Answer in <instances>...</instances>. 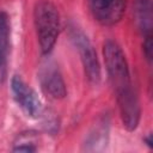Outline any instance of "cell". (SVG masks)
Listing matches in <instances>:
<instances>
[{
    "label": "cell",
    "mask_w": 153,
    "mask_h": 153,
    "mask_svg": "<svg viewBox=\"0 0 153 153\" xmlns=\"http://www.w3.org/2000/svg\"><path fill=\"white\" fill-rule=\"evenodd\" d=\"M117 103H118L120 114H121L123 126L129 131L135 130L139 126L140 116H141L140 103H139L136 93L133 92L130 94L120 97V98H117Z\"/></svg>",
    "instance_id": "8"
},
{
    "label": "cell",
    "mask_w": 153,
    "mask_h": 153,
    "mask_svg": "<svg viewBox=\"0 0 153 153\" xmlns=\"http://www.w3.org/2000/svg\"><path fill=\"white\" fill-rule=\"evenodd\" d=\"M103 55L108 76L116 98L134 92L129 66L122 48L111 39H108L103 47Z\"/></svg>",
    "instance_id": "1"
},
{
    "label": "cell",
    "mask_w": 153,
    "mask_h": 153,
    "mask_svg": "<svg viewBox=\"0 0 153 153\" xmlns=\"http://www.w3.org/2000/svg\"><path fill=\"white\" fill-rule=\"evenodd\" d=\"M69 36L73 44L79 51L80 60L88 82L92 85H98L100 81V66L92 43L90 42L88 37L76 26L69 27Z\"/></svg>",
    "instance_id": "3"
},
{
    "label": "cell",
    "mask_w": 153,
    "mask_h": 153,
    "mask_svg": "<svg viewBox=\"0 0 153 153\" xmlns=\"http://www.w3.org/2000/svg\"><path fill=\"white\" fill-rule=\"evenodd\" d=\"M39 82L42 88L55 99H62L67 94L66 85L62 78V74L53 61L44 62L39 68Z\"/></svg>",
    "instance_id": "6"
},
{
    "label": "cell",
    "mask_w": 153,
    "mask_h": 153,
    "mask_svg": "<svg viewBox=\"0 0 153 153\" xmlns=\"http://www.w3.org/2000/svg\"><path fill=\"white\" fill-rule=\"evenodd\" d=\"M134 17L136 25L145 37L152 36L153 27V14H152V1L151 0H135L134 4Z\"/></svg>",
    "instance_id": "10"
},
{
    "label": "cell",
    "mask_w": 153,
    "mask_h": 153,
    "mask_svg": "<svg viewBox=\"0 0 153 153\" xmlns=\"http://www.w3.org/2000/svg\"><path fill=\"white\" fill-rule=\"evenodd\" d=\"M33 20L42 54H49L57 39L60 14L56 6L49 0H39L35 5Z\"/></svg>",
    "instance_id": "2"
},
{
    "label": "cell",
    "mask_w": 153,
    "mask_h": 153,
    "mask_svg": "<svg viewBox=\"0 0 153 153\" xmlns=\"http://www.w3.org/2000/svg\"><path fill=\"white\" fill-rule=\"evenodd\" d=\"M93 18L102 25L111 26L118 23L126 10V0H90Z\"/></svg>",
    "instance_id": "5"
},
{
    "label": "cell",
    "mask_w": 153,
    "mask_h": 153,
    "mask_svg": "<svg viewBox=\"0 0 153 153\" xmlns=\"http://www.w3.org/2000/svg\"><path fill=\"white\" fill-rule=\"evenodd\" d=\"M11 90L16 102L26 114V116L37 118L42 115L43 106L38 96L20 76L13 75L11 79Z\"/></svg>",
    "instance_id": "4"
},
{
    "label": "cell",
    "mask_w": 153,
    "mask_h": 153,
    "mask_svg": "<svg viewBox=\"0 0 153 153\" xmlns=\"http://www.w3.org/2000/svg\"><path fill=\"white\" fill-rule=\"evenodd\" d=\"M143 140H145V142H146L149 147H152V134H148L147 137H145Z\"/></svg>",
    "instance_id": "13"
},
{
    "label": "cell",
    "mask_w": 153,
    "mask_h": 153,
    "mask_svg": "<svg viewBox=\"0 0 153 153\" xmlns=\"http://www.w3.org/2000/svg\"><path fill=\"white\" fill-rule=\"evenodd\" d=\"M10 38H11V25H10L8 14L4 11H0V82H2L7 75Z\"/></svg>",
    "instance_id": "9"
},
{
    "label": "cell",
    "mask_w": 153,
    "mask_h": 153,
    "mask_svg": "<svg viewBox=\"0 0 153 153\" xmlns=\"http://www.w3.org/2000/svg\"><path fill=\"white\" fill-rule=\"evenodd\" d=\"M109 141V117L100 116L90 129L84 142V149L87 152H102L106 148Z\"/></svg>",
    "instance_id": "7"
},
{
    "label": "cell",
    "mask_w": 153,
    "mask_h": 153,
    "mask_svg": "<svg viewBox=\"0 0 153 153\" xmlns=\"http://www.w3.org/2000/svg\"><path fill=\"white\" fill-rule=\"evenodd\" d=\"M32 136L33 135L31 133H23L18 137V141L16 142L13 151L14 152H36L37 147L35 146V141Z\"/></svg>",
    "instance_id": "11"
},
{
    "label": "cell",
    "mask_w": 153,
    "mask_h": 153,
    "mask_svg": "<svg viewBox=\"0 0 153 153\" xmlns=\"http://www.w3.org/2000/svg\"><path fill=\"white\" fill-rule=\"evenodd\" d=\"M143 54L147 59V61L151 63L152 61V50H153V44H152V36L151 37H145L143 38Z\"/></svg>",
    "instance_id": "12"
}]
</instances>
